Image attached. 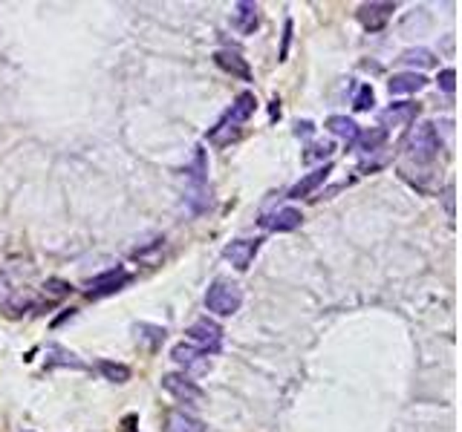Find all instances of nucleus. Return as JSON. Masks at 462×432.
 Returning <instances> with one entry per match:
<instances>
[{"label": "nucleus", "mask_w": 462, "mask_h": 432, "mask_svg": "<svg viewBox=\"0 0 462 432\" xmlns=\"http://www.w3.org/2000/svg\"><path fill=\"white\" fill-rule=\"evenodd\" d=\"M214 64H217L220 69H226V72H231V75L243 78V81H251V69H248L246 58H240L237 52L223 50V52H217V55H214Z\"/></svg>", "instance_id": "obj_13"}, {"label": "nucleus", "mask_w": 462, "mask_h": 432, "mask_svg": "<svg viewBox=\"0 0 462 432\" xmlns=\"http://www.w3.org/2000/svg\"><path fill=\"white\" fill-rule=\"evenodd\" d=\"M439 86H442L448 96H453V90H456V72L453 69H442L439 72Z\"/></svg>", "instance_id": "obj_26"}, {"label": "nucleus", "mask_w": 462, "mask_h": 432, "mask_svg": "<svg viewBox=\"0 0 462 432\" xmlns=\"http://www.w3.org/2000/svg\"><path fill=\"white\" fill-rule=\"evenodd\" d=\"M332 150H335V147H332L329 142H318V144H312V147L304 153V161H307V164H312V161H324V159L332 156Z\"/></svg>", "instance_id": "obj_23"}, {"label": "nucleus", "mask_w": 462, "mask_h": 432, "mask_svg": "<svg viewBox=\"0 0 462 432\" xmlns=\"http://www.w3.org/2000/svg\"><path fill=\"white\" fill-rule=\"evenodd\" d=\"M240 302H243V291L237 283H229V280H217L208 285V294H205V306L208 312H214L220 317H229L240 309Z\"/></svg>", "instance_id": "obj_2"}, {"label": "nucleus", "mask_w": 462, "mask_h": 432, "mask_svg": "<svg viewBox=\"0 0 462 432\" xmlns=\"http://www.w3.org/2000/svg\"><path fill=\"white\" fill-rule=\"evenodd\" d=\"M425 84H428V78L419 72H399L390 78L387 90H390V96H405V93H419Z\"/></svg>", "instance_id": "obj_11"}, {"label": "nucleus", "mask_w": 462, "mask_h": 432, "mask_svg": "<svg viewBox=\"0 0 462 432\" xmlns=\"http://www.w3.org/2000/svg\"><path fill=\"white\" fill-rule=\"evenodd\" d=\"M416 115H419V104H410V101L407 104H393V107H387L382 113V124L385 127H399V124H410Z\"/></svg>", "instance_id": "obj_14"}, {"label": "nucleus", "mask_w": 462, "mask_h": 432, "mask_svg": "<svg viewBox=\"0 0 462 432\" xmlns=\"http://www.w3.org/2000/svg\"><path fill=\"white\" fill-rule=\"evenodd\" d=\"M99 369L107 380L113 383H124V380H131V369L124 366V363H113V360H99Z\"/></svg>", "instance_id": "obj_19"}, {"label": "nucleus", "mask_w": 462, "mask_h": 432, "mask_svg": "<svg viewBox=\"0 0 462 432\" xmlns=\"http://www.w3.org/2000/svg\"><path fill=\"white\" fill-rule=\"evenodd\" d=\"M407 153L416 161H434L439 153V136L431 121H419L407 136Z\"/></svg>", "instance_id": "obj_3"}, {"label": "nucleus", "mask_w": 462, "mask_h": 432, "mask_svg": "<svg viewBox=\"0 0 462 432\" xmlns=\"http://www.w3.org/2000/svg\"><path fill=\"white\" fill-rule=\"evenodd\" d=\"M396 6L393 4H361L358 6V23L370 32H379L387 26V21L393 18Z\"/></svg>", "instance_id": "obj_8"}, {"label": "nucleus", "mask_w": 462, "mask_h": 432, "mask_svg": "<svg viewBox=\"0 0 462 432\" xmlns=\"http://www.w3.org/2000/svg\"><path fill=\"white\" fill-rule=\"evenodd\" d=\"M312 133H315V124H312V121H298V124H295V136H304V139H307V136H312Z\"/></svg>", "instance_id": "obj_27"}, {"label": "nucleus", "mask_w": 462, "mask_h": 432, "mask_svg": "<svg viewBox=\"0 0 462 432\" xmlns=\"http://www.w3.org/2000/svg\"><path fill=\"white\" fill-rule=\"evenodd\" d=\"M234 9H237V12H234V26H237L243 35H251V32L258 29L260 15H258V6H255V4H237Z\"/></svg>", "instance_id": "obj_15"}, {"label": "nucleus", "mask_w": 462, "mask_h": 432, "mask_svg": "<svg viewBox=\"0 0 462 432\" xmlns=\"http://www.w3.org/2000/svg\"><path fill=\"white\" fill-rule=\"evenodd\" d=\"M399 61H402V64H410V67H422V69L436 64V58H434L431 50H407V52H402Z\"/></svg>", "instance_id": "obj_21"}, {"label": "nucleus", "mask_w": 462, "mask_h": 432, "mask_svg": "<svg viewBox=\"0 0 462 432\" xmlns=\"http://www.w3.org/2000/svg\"><path fill=\"white\" fill-rule=\"evenodd\" d=\"M162 386L171 392L177 401H185V404H202V389L188 377V375H177V372H171V375H165L162 377Z\"/></svg>", "instance_id": "obj_5"}, {"label": "nucleus", "mask_w": 462, "mask_h": 432, "mask_svg": "<svg viewBox=\"0 0 462 432\" xmlns=\"http://www.w3.org/2000/svg\"><path fill=\"white\" fill-rule=\"evenodd\" d=\"M353 107H356V110H370V107H373V90H370V84H361V86H358Z\"/></svg>", "instance_id": "obj_25"}, {"label": "nucleus", "mask_w": 462, "mask_h": 432, "mask_svg": "<svg viewBox=\"0 0 462 432\" xmlns=\"http://www.w3.org/2000/svg\"><path fill=\"white\" fill-rule=\"evenodd\" d=\"M136 334H139V337H145L150 346H159V343L165 340V334H167V331H165L162 326H148V323H139V326H136Z\"/></svg>", "instance_id": "obj_24"}, {"label": "nucleus", "mask_w": 462, "mask_h": 432, "mask_svg": "<svg viewBox=\"0 0 462 432\" xmlns=\"http://www.w3.org/2000/svg\"><path fill=\"white\" fill-rule=\"evenodd\" d=\"M258 251H260V239H234V242H229L223 248V256L237 271H246L251 263H255Z\"/></svg>", "instance_id": "obj_6"}, {"label": "nucleus", "mask_w": 462, "mask_h": 432, "mask_svg": "<svg viewBox=\"0 0 462 432\" xmlns=\"http://www.w3.org/2000/svg\"><path fill=\"white\" fill-rule=\"evenodd\" d=\"M332 173V164H324V167H318V170H312V173H307V176L289 191V199H301V196H309L326 176Z\"/></svg>", "instance_id": "obj_12"}, {"label": "nucleus", "mask_w": 462, "mask_h": 432, "mask_svg": "<svg viewBox=\"0 0 462 432\" xmlns=\"http://www.w3.org/2000/svg\"><path fill=\"white\" fill-rule=\"evenodd\" d=\"M50 355H55V358H50L47 360V366L53 369V366H72V369H84V363L72 355V352H67V349H61V346H50Z\"/></svg>", "instance_id": "obj_20"}, {"label": "nucleus", "mask_w": 462, "mask_h": 432, "mask_svg": "<svg viewBox=\"0 0 462 432\" xmlns=\"http://www.w3.org/2000/svg\"><path fill=\"white\" fill-rule=\"evenodd\" d=\"M301 210L298 208H280V210H275V213H269V216H263L260 220V225L263 228H269V231H277V234H283V231H295L298 225H301Z\"/></svg>", "instance_id": "obj_10"}, {"label": "nucleus", "mask_w": 462, "mask_h": 432, "mask_svg": "<svg viewBox=\"0 0 462 432\" xmlns=\"http://www.w3.org/2000/svg\"><path fill=\"white\" fill-rule=\"evenodd\" d=\"M326 130H329V133H335L339 139H344L347 144H353L358 139V124L353 118H347V115H332V118H326Z\"/></svg>", "instance_id": "obj_16"}, {"label": "nucleus", "mask_w": 462, "mask_h": 432, "mask_svg": "<svg viewBox=\"0 0 462 432\" xmlns=\"http://www.w3.org/2000/svg\"><path fill=\"white\" fill-rule=\"evenodd\" d=\"M124 283H131V274L124 271V268H110V271H104V274H99V277H93V280L87 283V297L113 294V291H119Z\"/></svg>", "instance_id": "obj_9"}, {"label": "nucleus", "mask_w": 462, "mask_h": 432, "mask_svg": "<svg viewBox=\"0 0 462 432\" xmlns=\"http://www.w3.org/2000/svg\"><path fill=\"white\" fill-rule=\"evenodd\" d=\"M188 337H191V346H197V349H202L205 355H214V352H220V346H223V329L214 323V320H208V317H202V320H197L188 331H185Z\"/></svg>", "instance_id": "obj_4"}, {"label": "nucleus", "mask_w": 462, "mask_h": 432, "mask_svg": "<svg viewBox=\"0 0 462 432\" xmlns=\"http://www.w3.org/2000/svg\"><path fill=\"white\" fill-rule=\"evenodd\" d=\"M387 142V130L375 127V130H364V133H358V139L353 142L358 153H373L375 147H382Z\"/></svg>", "instance_id": "obj_18"}, {"label": "nucleus", "mask_w": 462, "mask_h": 432, "mask_svg": "<svg viewBox=\"0 0 462 432\" xmlns=\"http://www.w3.org/2000/svg\"><path fill=\"white\" fill-rule=\"evenodd\" d=\"M171 358L185 369V372H194V375H202V372H208V355L202 352V349H197V346H191V343H177L174 349H171Z\"/></svg>", "instance_id": "obj_7"}, {"label": "nucleus", "mask_w": 462, "mask_h": 432, "mask_svg": "<svg viewBox=\"0 0 462 432\" xmlns=\"http://www.w3.org/2000/svg\"><path fill=\"white\" fill-rule=\"evenodd\" d=\"M165 432H205V424L185 412H167Z\"/></svg>", "instance_id": "obj_17"}, {"label": "nucleus", "mask_w": 462, "mask_h": 432, "mask_svg": "<svg viewBox=\"0 0 462 432\" xmlns=\"http://www.w3.org/2000/svg\"><path fill=\"white\" fill-rule=\"evenodd\" d=\"M255 96L251 93H240L237 98H234V104H231V110L220 118V124L208 133V142H214V144H229V142H234L237 136H240V124L243 121H248L251 118V113H255Z\"/></svg>", "instance_id": "obj_1"}, {"label": "nucleus", "mask_w": 462, "mask_h": 432, "mask_svg": "<svg viewBox=\"0 0 462 432\" xmlns=\"http://www.w3.org/2000/svg\"><path fill=\"white\" fill-rule=\"evenodd\" d=\"M70 291H72V285H70V283H64V280H55V277H53V280H47V283H44V297H47L50 302H55V300L67 297Z\"/></svg>", "instance_id": "obj_22"}]
</instances>
